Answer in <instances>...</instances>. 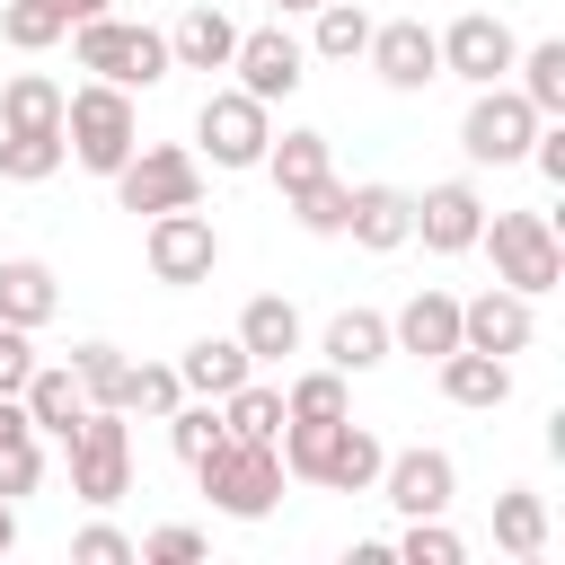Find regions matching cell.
Here are the masks:
<instances>
[{
    "label": "cell",
    "mask_w": 565,
    "mask_h": 565,
    "mask_svg": "<svg viewBox=\"0 0 565 565\" xmlns=\"http://www.w3.org/2000/svg\"><path fill=\"white\" fill-rule=\"evenodd\" d=\"M274 459H282V477H300V486H327V494H371L388 450H380V433H371V424H353V415H335V424H291V415H282Z\"/></svg>",
    "instance_id": "cell-1"
},
{
    "label": "cell",
    "mask_w": 565,
    "mask_h": 565,
    "mask_svg": "<svg viewBox=\"0 0 565 565\" xmlns=\"http://www.w3.org/2000/svg\"><path fill=\"white\" fill-rule=\"evenodd\" d=\"M62 141H71V159H79L88 177H115V168L141 150L132 88H115V79H88V88H71V97H62Z\"/></svg>",
    "instance_id": "cell-2"
},
{
    "label": "cell",
    "mask_w": 565,
    "mask_h": 565,
    "mask_svg": "<svg viewBox=\"0 0 565 565\" xmlns=\"http://www.w3.org/2000/svg\"><path fill=\"white\" fill-rule=\"evenodd\" d=\"M71 53H79V71H97V79H115V88H159L177 62H168V35L159 26H132V18H79L71 26Z\"/></svg>",
    "instance_id": "cell-3"
},
{
    "label": "cell",
    "mask_w": 565,
    "mask_h": 565,
    "mask_svg": "<svg viewBox=\"0 0 565 565\" xmlns=\"http://www.w3.org/2000/svg\"><path fill=\"white\" fill-rule=\"evenodd\" d=\"M477 247H494V282H512L521 300H539V291L565 282V238H556L547 212H486Z\"/></svg>",
    "instance_id": "cell-4"
},
{
    "label": "cell",
    "mask_w": 565,
    "mask_h": 565,
    "mask_svg": "<svg viewBox=\"0 0 565 565\" xmlns=\"http://www.w3.org/2000/svg\"><path fill=\"white\" fill-rule=\"evenodd\" d=\"M194 477H203V494H212V512H230V521H265L274 503H282V459H274V441H221L212 459H194Z\"/></svg>",
    "instance_id": "cell-5"
},
{
    "label": "cell",
    "mask_w": 565,
    "mask_h": 565,
    "mask_svg": "<svg viewBox=\"0 0 565 565\" xmlns=\"http://www.w3.org/2000/svg\"><path fill=\"white\" fill-rule=\"evenodd\" d=\"M62 450H71V494H79V503H124V494H132V433H124V406H88Z\"/></svg>",
    "instance_id": "cell-6"
},
{
    "label": "cell",
    "mask_w": 565,
    "mask_h": 565,
    "mask_svg": "<svg viewBox=\"0 0 565 565\" xmlns=\"http://www.w3.org/2000/svg\"><path fill=\"white\" fill-rule=\"evenodd\" d=\"M539 124H547V115H539L521 88H503V79H494V88H477V97H468V115H459V150H468L477 168H512V159H530Z\"/></svg>",
    "instance_id": "cell-7"
},
{
    "label": "cell",
    "mask_w": 565,
    "mask_h": 565,
    "mask_svg": "<svg viewBox=\"0 0 565 565\" xmlns=\"http://www.w3.org/2000/svg\"><path fill=\"white\" fill-rule=\"evenodd\" d=\"M141 256H150V282L194 291V282H212V265H221V230H212L194 203H177V212H150Z\"/></svg>",
    "instance_id": "cell-8"
},
{
    "label": "cell",
    "mask_w": 565,
    "mask_h": 565,
    "mask_svg": "<svg viewBox=\"0 0 565 565\" xmlns=\"http://www.w3.org/2000/svg\"><path fill=\"white\" fill-rule=\"evenodd\" d=\"M115 203H124V212H177V203H203V159L177 150V141H141V150L115 168Z\"/></svg>",
    "instance_id": "cell-9"
},
{
    "label": "cell",
    "mask_w": 565,
    "mask_h": 565,
    "mask_svg": "<svg viewBox=\"0 0 565 565\" xmlns=\"http://www.w3.org/2000/svg\"><path fill=\"white\" fill-rule=\"evenodd\" d=\"M194 141H203V159H212V168H256V159H265V141H274V106H265V97H247V88H212V97H203V115H194Z\"/></svg>",
    "instance_id": "cell-10"
},
{
    "label": "cell",
    "mask_w": 565,
    "mask_h": 565,
    "mask_svg": "<svg viewBox=\"0 0 565 565\" xmlns=\"http://www.w3.org/2000/svg\"><path fill=\"white\" fill-rule=\"evenodd\" d=\"M433 44H441V79H468V88H494V79L512 71V53H521V35H512L494 9H468V18H450Z\"/></svg>",
    "instance_id": "cell-11"
},
{
    "label": "cell",
    "mask_w": 565,
    "mask_h": 565,
    "mask_svg": "<svg viewBox=\"0 0 565 565\" xmlns=\"http://www.w3.org/2000/svg\"><path fill=\"white\" fill-rule=\"evenodd\" d=\"M397 521H424V512H450L459 503V468H450V450H397V459H380V486H371Z\"/></svg>",
    "instance_id": "cell-12"
},
{
    "label": "cell",
    "mask_w": 565,
    "mask_h": 565,
    "mask_svg": "<svg viewBox=\"0 0 565 565\" xmlns=\"http://www.w3.org/2000/svg\"><path fill=\"white\" fill-rule=\"evenodd\" d=\"M230 71H238V88H247V97H265V106H274V97H291V88L309 79V44H300L291 26H247V35H238V53H230Z\"/></svg>",
    "instance_id": "cell-13"
},
{
    "label": "cell",
    "mask_w": 565,
    "mask_h": 565,
    "mask_svg": "<svg viewBox=\"0 0 565 565\" xmlns=\"http://www.w3.org/2000/svg\"><path fill=\"white\" fill-rule=\"evenodd\" d=\"M362 62H371L397 97H415V88H433V79H441V44H433V26H424V18H388V26H371Z\"/></svg>",
    "instance_id": "cell-14"
},
{
    "label": "cell",
    "mask_w": 565,
    "mask_h": 565,
    "mask_svg": "<svg viewBox=\"0 0 565 565\" xmlns=\"http://www.w3.org/2000/svg\"><path fill=\"white\" fill-rule=\"evenodd\" d=\"M477 230H486V194H477L468 177H441V185L415 194V238H424L433 256H468Z\"/></svg>",
    "instance_id": "cell-15"
},
{
    "label": "cell",
    "mask_w": 565,
    "mask_h": 565,
    "mask_svg": "<svg viewBox=\"0 0 565 565\" xmlns=\"http://www.w3.org/2000/svg\"><path fill=\"white\" fill-rule=\"evenodd\" d=\"M530 335H539V318H530V300L512 291V282H494V291H477V300H459V344H477V353H530Z\"/></svg>",
    "instance_id": "cell-16"
},
{
    "label": "cell",
    "mask_w": 565,
    "mask_h": 565,
    "mask_svg": "<svg viewBox=\"0 0 565 565\" xmlns=\"http://www.w3.org/2000/svg\"><path fill=\"white\" fill-rule=\"evenodd\" d=\"M344 238L371 247V256L406 247V238H415V194H406V185H353V203H344Z\"/></svg>",
    "instance_id": "cell-17"
},
{
    "label": "cell",
    "mask_w": 565,
    "mask_h": 565,
    "mask_svg": "<svg viewBox=\"0 0 565 565\" xmlns=\"http://www.w3.org/2000/svg\"><path fill=\"white\" fill-rule=\"evenodd\" d=\"M18 406H26V424H35L44 441H71V433H79V415H88V388H79V371H71V362H35V371H26V388H18Z\"/></svg>",
    "instance_id": "cell-18"
},
{
    "label": "cell",
    "mask_w": 565,
    "mask_h": 565,
    "mask_svg": "<svg viewBox=\"0 0 565 565\" xmlns=\"http://www.w3.org/2000/svg\"><path fill=\"white\" fill-rule=\"evenodd\" d=\"M433 371H441V397H450V406H468V415H494V406L512 397V362H503V353L450 344V353H441Z\"/></svg>",
    "instance_id": "cell-19"
},
{
    "label": "cell",
    "mask_w": 565,
    "mask_h": 565,
    "mask_svg": "<svg viewBox=\"0 0 565 565\" xmlns=\"http://www.w3.org/2000/svg\"><path fill=\"white\" fill-rule=\"evenodd\" d=\"M388 344H397V353H415V362H441V353L459 344V300L424 282V291H415V300L388 318Z\"/></svg>",
    "instance_id": "cell-20"
},
{
    "label": "cell",
    "mask_w": 565,
    "mask_h": 565,
    "mask_svg": "<svg viewBox=\"0 0 565 565\" xmlns=\"http://www.w3.org/2000/svg\"><path fill=\"white\" fill-rule=\"evenodd\" d=\"M318 353H327V371L362 380V371H380L397 344H388V318H380V309H335V318H327V335H318Z\"/></svg>",
    "instance_id": "cell-21"
},
{
    "label": "cell",
    "mask_w": 565,
    "mask_h": 565,
    "mask_svg": "<svg viewBox=\"0 0 565 565\" xmlns=\"http://www.w3.org/2000/svg\"><path fill=\"white\" fill-rule=\"evenodd\" d=\"M53 309H62V282H53V265L44 256H9L0 265V327H53Z\"/></svg>",
    "instance_id": "cell-22"
},
{
    "label": "cell",
    "mask_w": 565,
    "mask_h": 565,
    "mask_svg": "<svg viewBox=\"0 0 565 565\" xmlns=\"http://www.w3.org/2000/svg\"><path fill=\"white\" fill-rule=\"evenodd\" d=\"M230 53H238V26H230L221 9H185V18L168 26V62H177V71H230Z\"/></svg>",
    "instance_id": "cell-23"
},
{
    "label": "cell",
    "mask_w": 565,
    "mask_h": 565,
    "mask_svg": "<svg viewBox=\"0 0 565 565\" xmlns=\"http://www.w3.org/2000/svg\"><path fill=\"white\" fill-rule=\"evenodd\" d=\"M238 344H247L256 371H265V362H291V353H300V309H291L282 291L247 300V309H238Z\"/></svg>",
    "instance_id": "cell-24"
},
{
    "label": "cell",
    "mask_w": 565,
    "mask_h": 565,
    "mask_svg": "<svg viewBox=\"0 0 565 565\" xmlns=\"http://www.w3.org/2000/svg\"><path fill=\"white\" fill-rule=\"evenodd\" d=\"M247 371H256V362H247V344H238V335H194V344L177 353V380H185L194 397H230Z\"/></svg>",
    "instance_id": "cell-25"
},
{
    "label": "cell",
    "mask_w": 565,
    "mask_h": 565,
    "mask_svg": "<svg viewBox=\"0 0 565 565\" xmlns=\"http://www.w3.org/2000/svg\"><path fill=\"white\" fill-rule=\"evenodd\" d=\"M256 168L274 177V194H300V185H318L335 168V150H327V132H282V141H265Z\"/></svg>",
    "instance_id": "cell-26"
},
{
    "label": "cell",
    "mask_w": 565,
    "mask_h": 565,
    "mask_svg": "<svg viewBox=\"0 0 565 565\" xmlns=\"http://www.w3.org/2000/svg\"><path fill=\"white\" fill-rule=\"evenodd\" d=\"M309 18H318V26H309V53H318V62H362V44H371V26H380L362 0H318Z\"/></svg>",
    "instance_id": "cell-27"
},
{
    "label": "cell",
    "mask_w": 565,
    "mask_h": 565,
    "mask_svg": "<svg viewBox=\"0 0 565 565\" xmlns=\"http://www.w3.org/2000/svg\"><path fill=\"white\" fill-rule=\"evenodd\" d=\"M0 132H62V88L44 71H18L0 88Z\"/></svg>",
    "instance_id": "cell-28"
},
{
    "label": "cell",
    "mask_w": 565,
    "mask_h": 565,
    "mask_svg": "<svg viewBox=\"0 0 565 565\" xmlns=\"http://www.w3.org/2000/svg\"><path fill=\"white\" fill-rule=\"evenodd\" d=\"M494 547L503 556H547V503L530 486H503L494 494Z\"/></svg>",
    "instance_id": "cell-29"
},
{
    "label": "cell",
    "mask_w": 565,
    "mask_h": 565,
    "mask_svg": "<svg viewBox=\"0 0 565 565\" xmlns=\"http://www.w3.org/2000/svg\"><path fill=\"white\" fill-rule=\"evenodd\" d=\"M512 71H521V97H530L547 124H565V35H547V44L512 53Z\"/></svg>",
    "instance_id": "cell-30"
},
{
    "label": "cell",
    "mask_w": 565,
    "mask_h": 565,
    "mask_svg": "<svg viewBox=\"0 0 565 565\" xmlns=\"http://www.w3.org/2000/svg\"><path fill=\"white\" fill-rule=\"evenodd\" d=\"M159 424H168V450H177L185 468H194V459H212V450L230 441V424H221V397H194V406L177 397V406H168Z\"/></svg>",
    "instance_id": "cell-31"
},
{
    "label": "cell",
    "mask_w": 565,
    "mask_h": 565,
    "mask_svg": "<svg viewBox=\"0 0 565 565\" xmlns=\"http://www.w3.org/2000/svg\"><path fill=\"white\" fill-rule=\"evenodd\" d=\"M221 424H230L238 441H274V433H282V388H265V380L247 371V380L221 397Z\"/></svg>",
    "instance_id": "cell-32"
},
{
    "label": "cell",
    "mask_w": 565,
    "mask_h": 565,
    "mask_svg": "<svg viewBox=\"0 0 565 565\" xmlns=\"http://www.w3.org/2000/svg\"><path fill=\"white\" fill-rule=\"evenodd\" d=\"M62 159H71L62 132H0V177H9V185H44Z\"/></svg>",
    "instance_id": "cell-33"
},
{
    "label": "cell",
    "mask_w": 565,
    "mask_h": 565,
    "mask_svg": "<svg viewBox=\"0 0 565 565\" xmlns=\"http://www.w3.org/2000/svg\"><path fill=\"white\" fill-rule=\"evenodd\" d=\"M71 371H79V388H88V406H124V380H132V362H124V344H106V335H88V344H71Z\"/></svg>",
    "instance_id": "cell-34"
},
{
    "label": "cell",
    "mask_w": 565,
    "mask_h": 565,
    "mask_svg": "<svg viewBox=\"0 0 565 565\" xmlns=\"http://www.w3.org/2000/svg\"><path fill=\"white\" fill-rule=\"evenodd\" d=\"M282 415H291V424H335V415H353L344 371H327V362H318V371H300V380L282 388Z\"/></svg>",
    "instance_id": "cell-35"
},
{
    "label": "cell",
    "mask_w": 565,
    "mask_h": 565,
    "mask_svg": "<svg viewBox=\"0 0 565 565\" xmlns=\"http://www.w3.org/2000/svg\"><path fill=\"white\" fill-rule=\"evenodd\" d=\"M282 203H291V221H300L309 238H344V203H353V185L327 168L318 185H300V194H282Z\"/></svg>",
    "instance_id": "cell-36"
},
{
    "label": "cell",
    "mask_w": 565,
    "mask_h": 565,
    "mask_svg": "<svg viewBox=\"0 0 565 565\" xmlns=\"http://www.w3.org/2000/svg\"><path fill=\"white\" fill-rule=\"evenodd\" d=\"M388 556H406V565H468V539L441 521V512H424V521H406L397 530V547Z\"/></svg>",
    "instance_id": "cell-37"
},
{
    "label": "cell",
    "mask_w": 565,
    "mask_h": 565,
    "mask_svg": "<svg viewBox=\"0 0 565 565\" xmlns=\"http://www.w3.org/2000/svg\"><path fill=\"white\" fill-rule=\"evenodd\" d=\"M177 397H185L177 362H132V380H124V415H168Z\"/></svg>",
    "instance_id": "cell-38"
},
{
    "label": "cell",
    "mask_w": 565,
    "mask_h": 565,
    "mask_svg": "<svg viewBox=\"0 0 565 565\" xmlns=\"http://www.w3.org/2000/svg\"><path fill=\"white\" fill-rule=\"evenodd\" d=\"M0 35H9L18 53H44V44H62L71 26H62V18L44 9V0H9V9H0Z\"/></svg>",
    "instance_id": "cell-39"
},
{
    "label": "cell",
    "mask_w": 565,
    "mask_h": 565,
    "mask_svg": "<svg viewBox=\"0 0 565 565\" xmlns=\"http://www.w3.org/2000/svg\"><path fill=\"white\" fill-rule=\"evenodd\" d=\"M203 547H212V539H203L194 521H168V530L132 539V556H141V565H203Z\"/></svg>",
    "instance_id": "cell-40"
},
{
    "label": "cell",
    "mask_w": 565,
    "mask_h": 565,
    "mask_svg": "<svg viewBox=\"0 0 565 565\" xmlns=\"http://www.w3.org/2000/svg\"><path fill=\"white\" fill-rule=\"evenodd\" d=\"M71 556H79V565H132V539H124L115 521H88V530L71 539Z\"/></svg>",
    "instance_id": "cell-41"
},
{
    "label": "cell",
    "mask_w": 565,
    "mask_h": 565,
    "mask_svg": "<svg viewBox=\"0 0 565 565\" xmlns=\"http://www.w3.org/2000/svg\"><path fill=\"white\" fill-rule=\"evenodd\" d=\"M26 371H35V335L26 327H0V397H18Z\"/></svg>",
    "instance_id": "cell-42"
},
{
    "label": "cell",
    "mask_w": 565,
    "mask_h": 565,
    "mask_svg": "<svg viewBox=\"0 0 565 565\" xmlns=\"http://www.w3.org/2000/svg\"><path fill=\"white\" fill-rule=\"evenodd\" d=\"M530 159H539V177H547V185H565V124H539Z\"/></svg>",
    "instance_id": "cell-43"
},
{
    "label": "cell",
    "mask_w": 565,
    "mask_h": 565,
    "mask_svg": "<svg viewBox=\"0 0 565 565\" xmlns=\"http://www.w3.org/2000/svg\"><path fill=\"white\" fill-rule=\"evenodd\" d=\"M44 9H53V18H62V26H79V18H106V9H115V0H44Z\"/></svg>",
    "instance_id": "cell-44"
},
{
    "label": "cell",
    "mask_w": 565,
    "mask_h": 565,
    "mask_svg": "<svg viewBox=\"0 0 565 565\" xmlns=\"http://www.w3.org/2000/svg\"><path fill=\"white\" fill-rule=\"evenodd\" d=\"M9 547H18V503L0 494V556H9Z\"/></svg>",
    "instance_id": "cell-45"
},
{
    "label": "cell",
    "mask_w": 565,
    "mask_h": 565,
    "mask_svg": "<svg viewBox=\"0 0 565 565\" xmlns=\"http://www.w3.org/2000/svg\"><path fill=\"white\" fill-rule=\"evenodd\" d=\"M274 9H282V18H309V9H318V0H274Z\"/></svg>",
    "instance_id": "cell-46"
}]
</instances>
